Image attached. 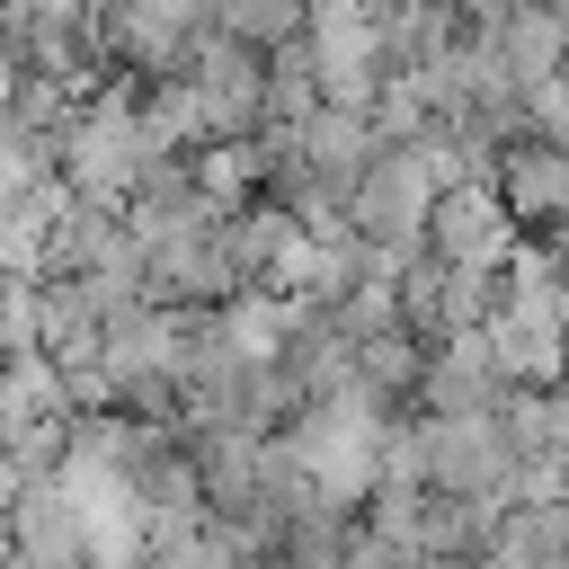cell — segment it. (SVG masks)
I'll return each instance as SVG.
<instances>
[{"instance_id":"cell-1","label":"cell","mask_w":569,"mask_h":569,"mask_svg":"<svg viewBox=\"0 0 569 569\" xmlns=\"http://www.w3.org/2000/svg\"><path fill=\"white\" fill-rule=\"evenodd\" d=\"M302 53L320 80V107H338V116L382 107V89H391V18L382 9H320L302 27Z\"/></svg>"}]
</instances>
